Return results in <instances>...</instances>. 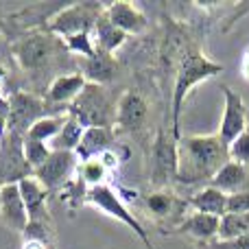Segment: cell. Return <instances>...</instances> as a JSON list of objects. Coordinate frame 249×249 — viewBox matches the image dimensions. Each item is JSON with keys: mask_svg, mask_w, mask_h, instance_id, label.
<instances>
[{"mask_svg": "<svg viewBox=\"0 0 249 249\" xmlns=\"http://www.w3.org/2000/svg\"><path fill=\"white\" fill-rule=\"evenodd\" d=\"M219 228L221 219L212 214H201V212H188L181 219V223L175 230H171L168 234H179V236H190L197 238L199 245L201 243H210L219 238Z\"/></svg>", "mask_w": 249, "mask_h": 249, "instance_id": "obj_16", "label": "cell"}, {"mask_svg": "<svg viewBox=\"0 0 249 249\" xmlns=\"http://www.w3.org/2000/svg\"><path fill=\"white\" fill-rule=\"evenodd\" d=\"M105 11V4L101 2H77V4H66L64 9L53 16V20L46 24V31L57 35L59 39H68L72 35L92 31L94 22Z\"/></svg>", "mask_w": 249, "mask_h": 249, "instance_id": "obj_6", "label": "cell"}, {"mask_svg": "<svg viewBox=\"0 0 249 249\" xmlns=\"http://www.w3.org/2000/svg\"><path fill=\"white\" fill-rule=\"evenodd\" d=\"M83 206H92V208H96V210H101L103 214H107V216H112V219L121 221V223H124L138 238H140L142 245H144V249H155L153 245H151V238H149L146 228H142V223L138 221V216H133V212L129 210L127 203L121 199V195H118L109 184L88 188Z\"/></svg>", "mask_w": 249, "mask_h": 249, "instance_id": "obj_5", "label": "cell"}, {"mask_svg": "<svg viewBox=\"0 0 249 249\" xmlns=\"http://www.w3.org/2000/svg\"><path fill=\"white\" fill-rule=\"evenodd\" d=\"M66 53L64 39H59L57 35L44 31H31V33L22 35L20 39L11 44L13 59L18 61L22 70L26 72H37L44 66H48L53 61V57L57 53Z\"/></svg>", "mask_w": 249, "mask_h": 249, "instance_id": "obj_4", "label": "cell"}, {"mask_svg": "<svg viewBox=\"0 0 249 249\" xmlns=\"http://www.w3.org/2000/svg\"><path fill=\"white\" fill-rule=\"evenodd\" d=\"M144 206L149 210V216L155 223L164 225V228H171V230H175L181 223V219L186 216V210H188V201L181 199L179 195H175L171 188L153 190L151 195H146Z\"/></svg>", "mask_w": 249, "mask_h": 249, "instance_id": "obj_12", "label": "cell"}, {"mask_svg": "<svg viewBox=\"0 0 249 249\" xmlns=\"http://www.w3.org/2000/svg\"><path fill=\"white\" fill-rule=\"evenodd\" d=\"M149 179L153 190H166L173 181H177V140H173L171 131L166 133V129H158L151 144Z\"/></svg>", "mask_w": 249, "mask_h": 249, "instance_id": "obj_7", "label": "cell"}, {"mask_svg": "<svg viewBox=\"0 0 249 249\" xmlns=\"http://www.w3.org/2000/svg\"><path fill=\"white\" fill-rule=\"evenodd\" d=\"M241 74L245 81H249V48L245 51V55H243V61H241Z\"/></svg>", "mask_w": 249, "mask_h": 249, "instance_id": "obj_34", "label": "cell"}, {"mask_svg": "<svg viewBox=\"0 0 249 249\" xmlns=\"http://www.w3.org/2000/svg\"><path fill=\"white\" fill-rule=\"evenodd\" d=\"M9 129L7 131H16L20 136H26L31 127L44 116L51 114H64L57 112V107L46 103V99L31 94L24 90H13L9 94Z\"/></svg>", "mask_w": 249, "mask_h": 249, "instance_id": "obj_8", "label": "cell"}, {"mask_svg": "<svg viewBox=\"0 0 249 249\" xmlns=\"http://www.w3.org/2000/svg\"><path fill=\"white\" fill-rule=\"evenodd\" d=\"M64 44H66V51L68 53L81 55L83 59H92V57L96 55V46H94V39H92V31L72 35V37L64 39Z\"/></svg>", "mask_w": 249, "mask_h": 249, "instance_id": "obj_29", "label": "cell"}, {"mask_svg": "<svg viewBox=\"0 0 249 249\" xmlns=\"http://www.w3.org/2000/svg\"><path fill=\"white\" fill-rule=\"evenodd\" d=\"M0 221L18 234H22L29 225V210L18 184L0 186Z\"/></svg>", "mask_w": 249, "mask_h": 249, "instance_id": "obj_13", "label": "cell"}, {"mask_svg": "<svg viewBox=\"0 0 249 249\" xmlns=\"http://www.w3.org/2000/svg\"><path fill=\"white\" fill-rule=\"evenodd\" d=\"M228 162L230 149L221 142L219 133L181 136L177 142V181L179 184H210Z\"/></svg>", "mask_w": 249, "mask_h": 249, "instance_id": "obj_1", "label": "cell"}, {"mask_svg": "<svg viewBox=\"0 0 249 249\" xmlns=\"http://www.w3.org/2000/svg\"><path fill=\"white\" fill-rule=\"evenodd\" d=\"M116 72V59L114 55L103 51H96V55L92 59H83V79L88 83H94V86H105L114 79Z\"/></svg>", "mask_w": 249, "mask_h": 249, "instance_id": "obj_23", "label": "cell"}, {"mask_svg": "<svg viewBox=\"0 0 249 249\" xmlns=\"http://www.w3.org/2000/svg\"><path fill=\"white\" fill-rule=\"evenodd\" d=\"M208 186H212V188L221 190L225 195H236L243 193V190H249V168L230 160Z\"/></svg>", "mask_w": 249, "mask_h": 249, "instance_id": "obj_20", "label": "cell"}, {"mask_svg": "<svg viewBox=\"0 0 249 249\" xmlns=\"http://www.w3.org/2000/svg\"><path fill=\"white\" fill-rule=\"evenodd\" d=\"M0 142H2V138H0Z\"/></svg>", "mask_w": 249, "mask_h": 249, "instance_id": "obj_36", "label": "cell"}, {"mask_svg": "<svg viewBox=\"0 0 249 249\" xmlns=\"http://www.w3.org/2000/svg\"><path fill=\"white\" fill-rule=\"evenodd\" d=\"M7 129H9V101L4 99L0 103V138H4Z\"/></svg>", "mask_w": 249, "mask_h": 249, "instance_id": "obj_33", "label": "cell"}, {"mask_svg": "<svg viewBox=\"0 0 249 249\" xmlns=\"http://www.w3.org/2000/svg\"><path fill=\"white\" fill-rule=\"evenodd\" d=\"M127 37H129L127 33H123L118 26H114L112 22H109V18L105 16V11L101 13L99 20H96L94 26H92V39H94L96 51L109 53V55H112L114 51H118V48L127 42Z\"/></svg>", "mask_w": 249, "mask_h": 249, "instance_id": "obj_22", "label": "cell"}, {"mask_svg": "<svg viewBox=\"0 0 249 249\" xmlns=\"http://www.w3.org/2000/svg\"><path fill=\"white\" fill-rule=\"evenodd\" d=\"M66 118H68V114H66V112L64 114H51V116L39 118V121L35 123L29 131H26L24 138H29V140L46 142V144L51 146V142L55 140V138L59 136V131L64 129Z\"/></svg>", "mask_w": 249, "mask_h": 249, "instance_id": "obj_25", "label": "cell"}, {"mask_svg": "<svg viewBox=\"0 0 249 249\" xmlns=\"http://www.w3.org/2000/svg\"><path fill=\"white\" fill-rule=\"evenodd\" d=\"M0 35H2V33H0Z\"/></svg>", "mask_w": 249, "mask_h": 249, "instance_id": "obj_37", "label": "cell"}, {"mask_svg": "<svg viewBox=\"0 0 249 249\" xmlns=\"http://www.w3.org/2000/svg\"><path fill=\"white\" fill-rule=\"evenodd\" d=\"M86 79L81 72H68V74H59L53 79V83L46 90V103L53 107H61L64 112H68V107L72 105V101L81 94V90L86 88Z\"/></svg>", "mask_w": 249, "mask_h": 249, "instance_id": "obj_15", "label": "cell"}, {"mask_svg": "<svg viewBox=\"0 0 249 249\" xmlns=\"http://www.w3.org/2000/svg\"><path fill=\"white\" fill-rule=\"evenodd\" d=\"M223 70V66L212 61L206 57L197 46H188L179 57L175 72V86H173V101H171V136L173 140L179 142L181 138V112H184V103L190 96V92L199 86V83L208 81V79L216 77Z\"/></svg>", "mask_w": 249, "mask_h": 249, "instance_id": "obj_2", "label": "cell"}, {"mask_svg": "<svg viewBox=\"0 0 249 249\" xmlns=\"http://www.w3.org/2000/svg\"><path fill=\"white\" fill-rule=\"evenodd\" d=\"M105 16L109 18L114 26L123 31L127 35H140L146 31L149 20L146 16L140 11V7L133 2H112L105 4Z\"/></svg>", "mask_w": 249, "mask_h": 249, "instance_id": "obj_17", "label": "cell"}, {"mask_svg": "<svg viewBox=\"0 0 249 249\" xmlns=\"http://www.w3.org/2000/svg\"><path fill=\"white\" fill-rule=\"evenodd\" d=\"M83 131H86V129L74 121L72 116H68L66 118L64 129L59 131V136L51 142V149L53 151H72L74 153L77 146H79V142H81V138H83Z\"/></svg>", "mask_w": 249, "mask_h": 249, "instance_id": "obj_26", "label": "cell"}, {"mask_svg": "<svg viewBox=\"0 0 249 249\" xmlns=\"http://www.w3.org/2000/svg\"><path fill=\"white\" fill-rule=\"evenodd\" d=\"M2 101H4V96H2V92H0V103H2Z\"/></svg>", "mask_w": 249, "mask_h": 249, "instance_id": "obj_35", "label": "cell"}, {"mask_svg": "<svg viewBox=\"0 0 249 249\" xmlns=\"http://www.w3.org/2000/svg\"><path fill=\"white\" fill-rule=\"evenodd\" d=\"M66 114L72 116L83 129L116 127V103L109 99L103 86H94V83H86L81 94L72 101Z\"/></svg>", "mask_w": 249, "mask_h": 249, "instance_id": "obj_3", "label": "cell"}, {"mask_svg": "<svg viewBox=\"0 0 249 249\" xmlns=\"http://www.w3.org/2000/svg\"><path fill=\"white\" fill-rule=\"evenodd\" d=\"M245 212H249V190L228 195V210H225V214H245Z\"/></svg>", "mask_w": 249, "mask_h": 249, "instance_id": "obj_31", "label": "cell"}, {"mask_svg": "<svg viewBox=\"0 0 249 249\" xmlns=\"http://www.w3.org/2000/svg\"><path fill=\"white\" fill-rule=\"evenodd\" d=\"M77 168H79L77 153H72V151H53L51 158L37 171H33V177L48 193H55V190H61L74 179Z\"/></svg>", "mask_w": 249, "mask_h": 249, "instance_id": "obj_9", "label": "cell"}, {"mask_svg": "<svg viewBox=\"0 0 249 249\" xmlns=\"http://www.w3.org/2000/svg\"><path fill=\"white\" fill-rule=\"evenodd\" d=\"M29 175H33V171L24 160V136L7 131L0 142V186L18 184Z\"/></svg>", "mask_w": 249, "mask_h": 249, "instance_id": "obj_10", "label": "cell"}, {"mask_svg": "<svg viewBox=\"0 0 249 249\" xmlns=\"http://www.w3.org/2000/svg\"><path fill=\"white\" fill-rule=\"evenodd\" d=\"M188 208L193 212H201V214H212V216H223L228 210V195L221 190L212 188V186H203L195 195L186 197Z\"/></svg>", "mask_w": 249, "mask_h": 249, "instance_id": "obj_21", "label": "cell"}, {"mask_svg": "<svg viewBox=\"0 0 249 249\" xmlns=\"http://www.w3.org/2000/svg\"><path fill=\"white\" fill-rule=\"evenodd\" d=\"M221 92H223V118H221L216 133H219L221 142L230 149L232 142H236L249 129L247 105H245V99L230 86H221Z\"/></svg>", "mask_w": 249, "mask_h": 249, "instance_id": "obj_11", "label": "cell"}, {"mask_svg": "<svg viewBox=\"0 0 249 249\" xmlns=\"http://www.w3.org/2000/svg\"><path fill=\"white\" fill-rule=\"evenodd\" d=\"M51 153H53V149L46 144V142L24 138V160L31 166V171H37V168L51 158Z\"/></svg>", "mask_w": 249, "mask_h": 249, "instance_id": "obj_28", "label": "cell"}, {"mask_svg": "<svg viewBox=\"0 0 249 249\" xmlns=\"http://www.w3.org/2000/svg\"><path fill=\"white\" fill-rule=\"evenodd\" d=\"M18 186H20V193H22V199H24V206H26V210H29V219L48 212V208H46L48 190L44 188V186L39 184L33 175L20 179V181H18Z\"/></svg>", "mask_w": 249, "mask_h": 249, "instance_id": "obj_24", "label": "cell"}, {"mask_svg": "<svg viewBox=\"0 0 249 249\" xmlns=\"http://www.w3.org/2000/svg\"><path fill=\"white\" fill-rule=\"evenodd\" d=\"M249 234V212L245 214H223L219 228V241H232Z\"/></svg>", "mask_w": 249, "mask_h": 249, "instance_id": "obj_27", "label": "cell"}, {"mask_svg": "<svg viewBox=\"0 0 249 249\" xmlns=\"http://www.w3.org/2000/svg\"><path fill=\"white\" fill-rule=\"evenodd\" d=\"M55 223L48 212L29 219V225L22 232V249H55Z\"/></svg>", "mask_w": 249, "mask_h": 249, "instance_id": "obj_18", "label": "cell"}, {"mask_svg": "<svg viewBox=\"0 0 249 249\" xmlns=\"http://www.w3.org/2000/svg\"><path fill=\"white\" fill-rule=\"evenodd\" d=\"M197 249H249V234L241 238H232V241H210V243H201Z\"/></svg>", "mask_w": 249, "mask_h": 249, "instance_id": "obj_32", "label": "cell"}, {"mask_svg": "<svg viewBox=\"0 0 249 249\" xmlns=\"http://www.w3.org/2000/svg\"><path fill=\"white\" fill-rule=\"evenodd\" d=\"M114 129H101V127H92L83 131V138L77 146V158L79 162H90V160L103 155L105 151L112 149L114 144Z\"/></svg>", "mask_w": 249, "mask_h": 249, "instance_id": "obj_19", "label": "cell"}, {"mask_svg": "<svg viewBox=\"0 0 249 249\" xmlns=\"http://www.w3.org/2000/svg\"><path fill=\"white\" fill-rule=\"evenodd\" d=\"M230 160H234V162L249 168V129L236 142H232V146H230Z\"/></svg>", "mask_w": 249, "mask_h": 249, "instance_id": "obj_30", "label": "cell"}, {"mask_svg": "<svg viewBox=\"0 0 249 249\" xmlns=\"http://www.w3.org/2000/svg\"><path fill=\"white\" fill-rule=\"evenodd\" d=\"M149 116V105L138 92L127 90L116 103V129L118 131H138L144 127Z\"/></svg>", "mask_w": 249, "mask_h": 249, "instance_id": "obj_14", "label": "cell"}]
</instances>
